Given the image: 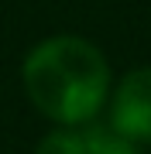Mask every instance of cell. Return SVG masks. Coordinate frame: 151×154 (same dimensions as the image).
Returning a JSON list of instances; mask_svg holds the SVG:
<instances>
[{"mask_svg":"<svg viewBox=\"0 0 151 154\" xmlns=\"http://www.w3.org/2000/svg\"><path fill=\"white\" fill-rule=\"evenodd\" d=\"M86 144H90V154H144L141 144L120 137L110 127H96V130L86 134Z\"/></svg>","mask_w":151,"mask_h":154,"instance_id":"4","label":"cell"},{"mask_svg":"<svg viewBox=\"0 0 151 154\" xmlns=\"http://www.w3.org/2000/svg\"><path fill=\"white\" fill-rule=\"evenodd\" d=\"M21 82L38 113L52 123L83 127L110 99V65L93 41L79 34H52L24 55Z\"/></svg>","mask_w":151,"mask_h":154,"instance_id":"1","label":"cell"},{"mask_svg":"<svg viewBox=\"0 0 151 154\" xmlns=\"http://www.w3.org/2000/svg\"><path fill=\"white\" fill-rule=\"evenodd\" d=\"M34 154H90V144H86V134H79L76 127H58L38 140Z\"/></svg>","mask_w":151,"mask_h":154,"instance_id":"3","label":"cell"},{"mask_svg":"<svg viewBox=\"0 0 151 154\" xmlns=\"http://www.w3.org/2000/svg\"><path fill=\"white\" fill-rule=\"evenodd\" d=\"M110 130L134 144H151V65L134 69L110 89Z\"/></svg>","mask_w":151,"mask_h":154,"instance_id":"2","label":"cell"}]
</instances>
